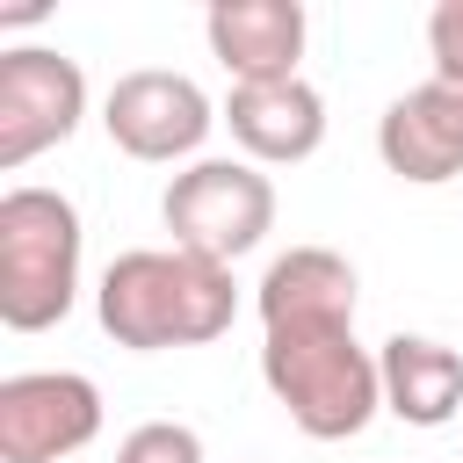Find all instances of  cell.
<instances>
[{"instance_id": "obj_3", "label": "cell", "mask_w": 463, "mask_h": 463, "mask_svg": "<svg viewBox=\"0 0 463 463\" xmlns=\"http://www.w3.org/2000/svg\"><path fill=\"white\" fill-rule=\"evenodd\" d=\"M80 297V210L58 188L0 195V326L43 333Z\"/></svg>"}, {"instance_id": "obj_9", "label": "cell", "mask_w": 463, "mask_h": 463, "mask_svg": "<svg viewBox=\"0 0 463 463\" xmlns=\"http://www.w3.org/2000/svg\"><path fill=\"white\" fill-rule=\"evenodd\" d=\"M203 36H210L217 65L232 72V87L297 80V58H304V7H297V0H217V7L203 14Z\"/></svg>"}, {"instance_id": "obj_5", "label": "cell", "mask_w": 463, "mask_h": 463, "mask_svg": "<svg viewBox=\"0 0 463 463\" xmlns=\"http://www.w3.org/2000/svg\"><path fill=\"white\" fill-rule=\"evenodd\" d=\"M87 116V72L65 51L22 43L0 51V174L29 166L36 152L65 145Z\"/></svg>"}, {"instance_id": "obj_2", "label": "cell", "mask_w": 463, "mask_h": 463, "mask_svg": "<svg viewBox=\"0 0 463 463\" xmlns=\"http://www.w3.org/2000/svg\"><path fill=\"white\" fill-rule=\"evenodd\" d=\"M94 311H101V333L116 347L159 354V347H203V340L232 333L239 289H232V268H217L203 253L137 246V253H116L101 268Z\"/></svg>"}, {"instance_id": "obj_6", "label": "cell", "mask_w": 463, "mask_h": 463, "mask_svg": "<svg viewBox=\"0 0 463 463\" xmlns=\"http://www.w3.org/2000/svg\"><path fill=\"white\" fill-rule=\"evenodd\" d=\"M101 434V391L80 369H22L0 383V463H65Z\"/></svg>"}, {"instance_id": "obj_4", "label": "cell", "mask_w": 463, "mask_h": 463, "mask_svg": "<svg viewBox=\"0 0 463 463\" xmlns=\"http://www.w3.org/2000/svg\"><path fill=\"white\" fill-rule=\"evenodd\" d=\"M159 217H166L181 253H203V260L232 268L239 253H253L275 232V181L253 159H195L188 174L166 181Z\"/></svg>"}, {"instance_id": "obj_7", "label": "cell", "mask_w": 463, "mask_h": 463, "mask_svg": "<svg viewBox=\"0 0 463 463\" xmlns=\"http://www.w3.org/2000/svg\"><path fill=\"white\" fill-rule=\"evenodd\" d=\"M101 123H109L116 152L159 166V159H188V152L210 137L217 109H210V94H203L188 72H159V65H145V72H123V80L109 87Z\"/></svg>"}, {"instance_id": "obj_12", "label": "cell", "mask_w": 463, "mask_h": 463, "mask_svg": "<svg viewBox=\"0 0 463 463\" xmlns=\"http://www.w3.org/2000/svg\"><path fill=\"white\" fill-rule=\"evenodd\" d=\"M116 463H203V434L181 427V420H145L123 434Z\"/></svg>"}, {"instance_id": "obj_11", "label": "cell", "mask_w": 463, "mask_h": 463, "mask_svg": "<svg viewBox=\"0 0 463 463\" xmlns=\"http://www.w3.org/2000/svg\"><path fill=\"white\" fill-rule=\"evenodd\" d=\"M376 376H383V412H398L405 427H449L463 412V354L427 333H391Z\"/></svg>"}, {"instance_id": "obj_13", "label": "cell", "mask_w": 463, "mask_h": 463, "mask_svg": "<svg viewBox=\"0 0 463 463\" xmlns=\"http://www.w3.org/2000/svg\"><path fill=\"white\" fill-rule=\"evenodd\" d=\"M427 51H434L441 80H463V0H441L427 14Z\"/></svg>"}, {"instance_id": "obj_1", "label": "cell", "mask_w": 463, "mask_h": 463, "mask_svg": "<svg viewBox=\"0 0 463 463\" xmlns=\"http://www.w3.org/2000/svg\"><path fill=\"white\" fill-rule=\"evenodd\" d=\"M354 268L333 246H289L268 260L253 304H260V376L275 405L311 441H354L376 405L383 376L376 354L354 340Z\"/></svg>"}, {"instance_id": "obj_8", "label": "cell", "mask_w": 463, "mask_h": 463, "mask_svg": "<svg viewBox=\"0 0 463 463\" xmlns=\"http://www.w3.org/2000/svg\"><path fill=\"white\" fill-rule=\"evenodd\" d=\"M376 152L398 181H420V188L456 181L463 174V80L434 72V80L405 87L376 123Z\"/></svg>"}, {"instance_id": "obj_10", "label": "cell", "mask_w": 463, "mask_h": 463, "mask_svg": "<svg viewBox=\"0 0 463 463\" xmlns=\"http://www.w3.org/2000/svg\"><path fill=\"white\" fill-rule=\"evenodd\" d=\"M224 123L246 145V159H260V166H297V159H311L326 145V101H318V87L304 72L297 80L232 87L224 94Z\"/></svg>"}]
</instances>
